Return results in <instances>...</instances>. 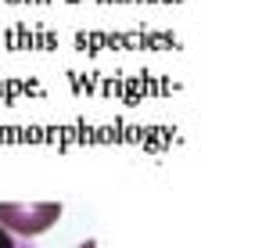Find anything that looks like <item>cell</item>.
<instances>
[{
  "label": "cell",
  "mask_w": 255,
  "mask_h": 248,
  "mask_svg": "<svg viewBox=\"0 0 255 248\" xmlns=\"http://www.w3.org/2000/svg\"><path fill=\"white\" fill-rule=\"evenodd\" d=\"M61 220V202H40V205H22V202H0V223L14 230L18 238H36L50 230Z\"/></svg>",
  "instance_id": "cell-1"
},
{
  "label": "cell",
  "mask_w": 255,
  "mask_h": 248,
  "mask_svg": "<svg viewBox=\"0 0 255 248\" xmlns=\"http://www.w3.org/2000/svg\"><path fill=\"white\" fill-rule=\"evenodd\" d=\"M76 248H97V241H83V245H76Z\"/></svg>",
  "instance_id": "cell-3"
},
{
  "label": "cell",
  "mask_w": 255,
  "mask_h": 248,
  "mask_svg": "<svg viewBox=\"0 0 255 248\" xmlns=\"http://www.w3.org/2000/svg\"><path fill=\"white\" fill-rule=\"evenodd\" d=\"M0 248H40L32 238H18L14 230H7L4 223H0Z\"/></svg>",
  "instance_id": "cell-2"
}]
</instances>
